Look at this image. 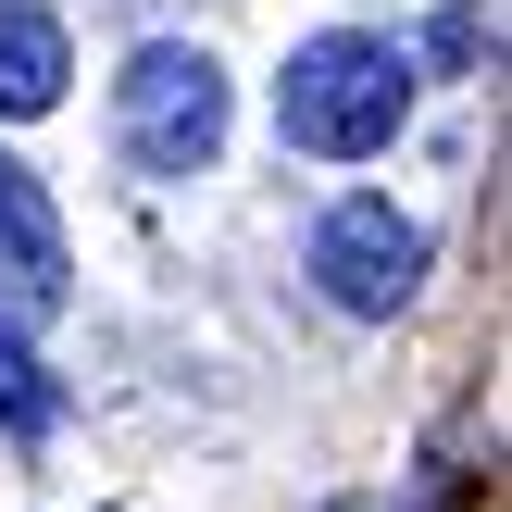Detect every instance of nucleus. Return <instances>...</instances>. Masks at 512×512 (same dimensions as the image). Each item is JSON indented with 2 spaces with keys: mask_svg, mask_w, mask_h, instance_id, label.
I'll return each instance as SVG.
<instances>
[{
  "mask_svg": "<svg viewBox=\"0 0 512 512\" xmlns=\"http://www.w3.org/2000/svg\"><path fill=\"white\" fill-rule=\"evenodd\" d=\"M400 113H413V50H400V38H363V25L300 38L288 75H275V138L313 150V163H363V150H388Z\"/></svg>",
  "mask_w": 512,
  "mask_h": 512,
  "instance_id": "nucleus-1",
  "label": "nucleus"
},
{
  "mask_svg": "<svg viewBox=\"0 0 512 512\" xmlns=\"http://www.w3.org/2000/svg\"><path fill=\"white\" fill-rule=\"evenodd\" d=\"M113 138H125L138 175H200L225 150V75H213V50L150 38L138 63L113 75Z\"/></svg>",
  "mask_w": 512,
  "mask_h": 512,
  "instance_id": "nucleus-2",
  "label": "nucleus"
},
{
  "mask_svg": "<svg viewBox=\"0 0 512 512\" xmlns=\"http://www.w3.org/2000/svg\"><path fill=\"white\" fill-rule=\"evenodd\" d=\"M313 275L338 313H400V300L425 288V225L388 213V200H338V213L313 225Z\"/></svg>",
  "mask_w": 512,
  "mask_h": 512,
  "instance_id": "nucleus-3",
  "label": "nucleus"
},
{
  "mask_svg": "<svg viewBox=\"0 0 512 512\" xmlns=\"http://www.w3.org/2000/svg\"><path fill=\"white\" fill-rule=\"evenodd\" d=\"M63 313V213H50V188L0 150V338H25V325Z\"/></svg>",
  "mask_w": 512,
  "mask_h": 512,
  "instance_id": "nucleus-4",
  "label": "nucleus"
},
{
  "mask_svg": "<svg viewBox=\"0 0 512 512\" xmlns=\"http://www.w3.org/2000/svg\"><path fill=\"white\" fill-rule=\"evenodd\" d=\"M63 75H75V50H63V25H50V0H0V125L50 113Z\"/></svg>",
  "mask_w": 512,
  "mask_h": 512,
  "instance_id": "nucleus-5",
  "label": "nucleus"
},
{
  "mask_svg": "<svg viewBox=\"0 0 512 512\" xmlns=\"http://www.w3.org/2000/svg\"><path fill=\"white\" fill-rule=\"evenodd\" d=\"M0 425H13V438H50V425H63V388L38 375L25 338H0Z\"/></svg>",
  "mask_w": 512,
  "mask_h": 512,
  "instance_id": "nucleus-6",
  "label": "nucleus"
}]
</instances>
